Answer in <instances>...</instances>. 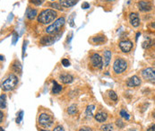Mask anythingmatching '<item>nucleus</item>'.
<instances>
[{
  "label": "nucleus",
  "instance_id": "a19ab883",
  "mask_svg": "<svg viewBox=\"0 0 155 131\" xmlns=\"http://www.w3.org/2000/svg\"><path fill=\"white\" fill-rule=\"evenodd\" d=\"M41 131H49V130H41Z\"/></svg>",
  "mask_w": 155,
  "mask_h": 131
},
{
  "label": "nucleus",
  "instance_id": "393cba45",
  "mask_svg": "<svg viewBox=\"0 0 155 131\" xmlns=\"http://www.w3.org/2000/svg\"><path fill=\"white\" fill-rule=\"evenodd\" d=\"M120 116L122 117V118H124V119H126L127 121H128L129 119H130V116H129V114L125 111V110H121L120 111Z\"/></svg>",
  "mask_w": 155,
  "mask_h": 131
},
{
  "label": "nucleus",
  "instance_id": "c756f323",
  "mask_svg": "<svg viewBox=\"0 0 155 131\" xmlns=\"http://www.w3.org/2000/svg\"><path fill=\"white\" fill-rule=\"evenodd\" d=\"M22 117H23V112H19V116L16 119V122L17 123H20L22 121Z\"/></svg>",
  "mask_w": 155,
  "mask_h": 131
},
{
  "label": "nucleus",
  "instance_id": "cd10ccee",
  "mask_svg": "<svg viewBox=\"0 0 155 131\" xmlns=\"http://www.w3.org/2000/svg\"><path fill=\"white\" fill-rule=\"evenodd\" d=\"M44 1H45V0H31V2L33 4L37 5V6L41 5V4L44 3Z\"/></svg>",
  "mask_w": 155,
  "mask_h": 131
},
{
  "label": "nucleus",
  "instance_id": "7ed1b4c3",
  "mask_svg": "<svg viewBox=\"0 0 155 131\" xmlns=\"http://www.w3.org/2000/svg\"><path fill=\"white\" fill-rule=\"evenodd\" d=\"M18 84V77L14 74H11L2 84V89L4 91L13 90Z\"/></svg>",
  "mask_w": 155,
  "mask_h": 131
},
{
  "label": "nucleus",
  "instance_id": "f8f14e48",
  "mask_svg": "<svg viewBox=\"0 0 155 131\" xmlns=\"http://www.w3.org/2000/svg\"><path fill=\"white\" fill-rule=\"evenodd\" d=\"M55 41H56L55 37L54 36H49V35L43 36L40 39V43L42 45H52Z\"/></svg>",
  "mask_w": 155,
  "mask_h": 131
},
{
  "label": "nucleus",
  "instance_id": "ea45409f",
  "mask_svg": "<svg viewBox=\"0 0 155 131\" xmlns=\"http://www.w3.org/2000/svg\"><path fill=\"white\" fill-rule=\"evenodd\" d=\"M0 131H4V130H3V129L1 128V129H0Z\"/></svg>",
  "mask_w": 155,
  "mask_h": 131
},
{
  "label": "nucleus",
  "instance_id": "e433bc0d",
  "mask_svg": "<svg viewBox=\"0 0 155 131\" xmlns=\"http://www.w3.org/2000/svg\"><path fill=\"white\" fill-rule=\"evenodd\" d=\"M152 26H153L154 28H155V22H154V23H153V24H152Z\"/></svg>",
  "mask_w": 155,
  "mask_h": 131
},
{
  "label": "nucleus",
  "instance_id": "bb28decb",
  "mask_svg": "<svg viewBox=\"0 0 155 131\" xmlns=\"http://www.w3.org/2000/svg\"><path fill=\"white\" fill-rule=\"evenodd\" d=\"M50 6L51 7H53V8H55V9H57V10H62V6H61V4L58 3H52L51 4H50Z\"/></svg>",
  "mask_w": 155,
  "mask_h": 131
},
{
  "label": "nucleus",
  "instance_id": "423d86ee",
  "mask_svg": "<svg viewBox=\"0 0 155 131\" xmlns=\"http://www.w3.org/2000/svg\"><path fill=\"white\" fill-rule=\"evenodd\" d=\"M142 76L149 81V82H152V83H154L155 84V68L153 67H148V68H145L142 71Z\"/></svg>",
  "mask_w": 155,
  "mask_h": 131
},
{
  "label": "nucleus",
  "instance_id": "4468645a",
  "mask_svg": "<svg viewBox=\"0 0 155 131\" xmlns=\"http://www.w3.org/2000/svg\"><path fill=\"white\" fill-rule=\"evenodd\" d=\"M94 119L98 121V122H105L108 119V114L104 112H98L95 116H94Z\"/></svg>",
  "mask_w": 155,
  "mask_h": 131
},
{
  "label": "nucleus",
  "instance_id": "72a5a7b5",
  "mask_svg": "<svg viewBox=\"0 0 155 131\" xmlns=\"http://www.w3.org/2000/svg\"><path fill=\"white\" fill-rule=\"evenodd\" d=\"M79 131H92V130H91V129H90V128H88V127H83V128L80 129Z\"/></svg>",
  "mask_w": 155,
  "mask_h": 131
},
{
  "label": "nucleus",
  "instance_id": "5701e85b",
  "mask_svg": "<svg viewBox=\"0 0 155 131\" xmlns=\"http://www.w3.org/2000/svg\"><path fill=\"white\" fill-rule=\"evenodd\" d=\"M5 105H6V102H5V94H1L0 96V107L1 109H4L5 108Z\"/></svg>",
  "mask_w": 155,
  "mask_h": 131
},
{
  "label": "nucleus",
  "instance_id": "f3484780",
  "mask_svg": "<svg viewBox=\"0 0 155 131\" xmlns=\"http://www.w3.org/2000/svg\"><path fill=\"white\" fill-rule=\"evenodd\" d=\"M110 59H111V51L106 50V51L104 52V66H105L106 67L109 65Z\"/></svg>",
  "mask_w": 155,
  "mask_h": 131
},
{
  "label": "nucleus",
  "instance_id": "aec40b11",
  "mask_svg": "<svg viewBox=\"0 0 155 131\" xmlns=\"http://www.w3.org/2000/svg\"><path fill=\"white\" fill-rule=\"evenodd\" d=\"M94 109H95V106L94 105H89L85 111V113H86V116L88 118H91L93 116V112H94Z\"/></svg>",
  "mask_w": 155,
  "mask_h": 131
},
{
  "label": "nucleus",
  "instance_id": "c85d7f7f",
  "mask_svg": "<svg viewBox=\"0 0 155 131\" xmlns=\"http://www.w3.org/2000/svg\"><path fill=\"white\" fill-rule=\"evenodd\" d=\"M62 65L64 66V67H69L70 66V62H69V60L68 59H67V58H63L62 59Z\"/></svg>",
  "mask_w": 155,
  "mask_h": 131
},
{
  "label": "nucleus",
  "instance_id": "b1692460",
  "mask_svg": "<svg viewBox=\"0 0 155 131\" xmlns=\"http://www.w3.org/2000/svg\"><path fill=\"white\" fill-rule=\"evenodd\" d=\"M67 112H68V113H69V114L74 115V114H76V113L77 112V107H76L75 104H73V105H71V106L68 108Z\"/></svg>",
  "mask_w": 155,
  "mask_h": 131
},
{
  "label": "nucleus",
  "instance_id": "dca6fc26",
  "mask_svg": "<svg viewBox=\"0 0 155 131\" xmlns=\"http://www.w3.org/2000/svg\"><path fill=\"white\" fill-rule=\"evenodd\" d=\"M91 41L94 43V44H97V45H100L102 43H104L106 41V37L104 35H98V36H95L91 39Z\"/></svg>",
  "mask_w": 155,
  "mask_h": 131
},
{
  "label": "nucleus",
  "instance_id": "58836bf2",
  "mask_svg": "<svg viewBox=\"0 0 155 131\" xmlns=\"http://www.w3.org/2000/svg\"><path fill=\"white\" fill-rule=\"evenodd\" d=\"M153 115H154V119H155V112H154V114H153Z\"/></svg>",
  "mask_w": 155,
  "mask_h": 131
},
{
  "label": "nucleus",
  "instance_id": "a211bd4d",
  "mask_svg": "<svg viewBox=\"0 0 155 131\" xmlns=\"http://www.w3.org/2000/svg\"><path fill=\"white\" fill-rule=\"evenodd\" d=\"M62 91V86L58 84L57 81L53 80V88H52V93L54 94H58Z\"/></svg>",
  "mask_w": 155,
  "mask_h": 131
},
{
  "label": "nucleus",
  "instance_id": "1a4fd4ad",
  "mask_svg": "<svg viewBox=\"0 0 155 131\" xmlns=\"http://www.w3.org/2000/svg\"><path fill=\"white\" fill-rule=\"evenodd\" d=\"M138 8L142 12H149L153 9V5L149 1H140L137 4Z\"/></svg>",
  "mask_w": 155,
  "mask_h": 131
},
{
  "label": "nucleus",
  "instance_id": "412c9836",
  "mask_svg": "<svg viewBox=\"0 0 155 131\" xmlns=\"http://www.w3.org/2000/svg\"><path fill=\"white\" fill-rule=\"evenodd\" d=\"M12 68L16 73H21L22 72V66H21L20 62H18V61H14L13 62V64L12 66Z\"/></svg>",
  "mask_w": 155,
  "mask_h": 131
},
{
  "label": "nucleus",
  "instance_id": "a878e982",
  "mask_svg": "<svg viewBox=\"0 0 155 131\" xmlns=\"http://www.w3.org/2000/svg\"><path fill=\"white\" fill-rule=\"evenodd\" d=\"M109 96L113 101H117L118 100V95L116 94V93L114 91H109Z\"/></svg>",
  "mask_w": 155,
  "mask_h": 131
},
{
  "label": "nucleus",
  "instance_id": "6ab92c4d",
  "mask_svg": "<svg viewBox=\"0 0 155 131\" xmlns=\"http://www.w3.org/2000/svg\"><path fill=\"white\" fill-rule=\"evenodd\" d=\"M38 15V11L36 9H28L27 10V17L29 20H33Z\"/></svg>",
  "mask_w": 155,
  "mask_h": 131
},
{
  "label": "nucleus",
  "instance_id": "2f4dec72",
  "mask_svg": "<svg viewBox=\"0 0 155 131\" xmlns=\"http://www.w3.org/2000/svg\"><path fill=\"white\" fill-rule=\"evenodd\" d=\"M90 7V4H89V3H87V2H84V3H82V8H83V9H88Z\"/></svg>",
  "mask_w": 155,
  "mask_h": 131
},
{
  "label": "nucleus",
  "instance_id": "0eeeda50",
  "mask_svg": "<svg viewBox=\"0 0 155 131\" xmlns=\"http://www.w3.org/2000/svg\"><path fill=\"white\" fill-rule=\"evenodd\" d=\"M91 64L93 67L101 69L103 67V62H102L101 57L97 53H93L91 57Z\"/></svg>",
  "mask_w": 155,
  "mask_h": 131
},
{
  "label": "nucleus",
  "instance_id": "7c9ffc66",
  "mask_svg": "<svg viewBox=\"0 0 155 131\" xmlns=\"http://www.w3.org/2000/svg\"><path fill=\"white\" fill-rule=\"evenodd\" d=\"M116 124H117V126L119 127V128H123V127H124V123H123L120 120H118V121H116Z\"/></svg>",
  "mask_w": 155,
  "mask_h": 131
},
{
  "label": "nucleus",
  "instance_id": "f03ea898",
  "mask_svg": "<svg viewBox=\"0 0 155 131\" xmlns=\"http://www.w3.org/2000/svg\"><path fill=\"white\" fill-rule=\"evenodd\" d=\"M65 22H66L65 17H60V18L57 19V20L54 22L53 24H51V25H49V27H47L46 32H47L48 34H54V35L57 34L58 32H59L61 27L65 24Z\"/></svg>",
  "mask_w": 155,
  "mask_h": 131
},
{
  "label": "nucleus",
  "instance_id": "9d476101",
  "mask_svg": "<svg viewBox=\"0 0 155 131\" xmlns=\"http://www.w3.org/2000/svg\"><path fill=\"white\" fill-rule=\"evenodd\" d=\"M129 21L131 25L134 27H138L140 25V18L136 13H131L129 14Z\"/></svg>",
  "mask_w": 155,
  "mask_h": 131
},
{
  "label": "nucleus",
  "instance_id": "6e6552de",
  "mask_svg": "<svg viewBox=\"0 0 155 131\" xmlns=\"http://www.w3.org/2000/svg\"><path fill=\"white\" fill-rule=\"evenodd\" d=\"M119 48L124 53H128L129 51H131V49L133 48V43L128 40H122L119 42Z\"/></svg>",
  "mask_w": 155,
  "mask_h": 131
},
{
  "label": "nucleus",
  "instance_id": "9b49d317",
  "mask_svg": "<svg viewBox=\"0 0 155 131\" xmlns=\"http://www.w3.org/2000/svg\"><path fill=\"white\" fill-rule=\"evenodd\" d=\"M141 85V80L138 76H132L131 78L128 79V81L127 82V85L128 87H136V86H139Z\"/></svg>",
  "mask_w": 155,
  "mask_h": 131
},
{
  "label": "nucleus",
  "instance_id": "4c0bfd02",
  "mask_svg": "<svg viewBox=\"0 0 155 131\" xmlns=\"http://www.w3.org/2000/svg\"><path fill=\"white\" fill-rule=\"evenodd\" d=\"M128 131H136V130H129Z\"/></svg>",
  "mask_w": 155,
  "mask_h": 131
},
{
  "label": "nucleus",
  "instance_id": "2eb2a0df",
  "mask_svg": "<svg viewBox=\"0 0 155 131\" xmlns=\"http://www.w3.org/2000/svg\"><path fill=\"white\" fill-rule=\"evenodd\" d=\"M77 2L78 0H59V4H61V6L66 8L74 6Z\"/></svg>",
  "mask_w": 155,
  "mask_h": 131
},
{
  "label": "nucleus",
  "instance_id": "c9c22d12",
  "mask_svg": "<svg viewBox=\"0 0 155 131\" xmlns=\"http://www.w3.org/2000/svg\"><path fill=\"white\" fill-rule=\"evenodd\" d=\"M0 116H1V117H0V121H1V122H2V121H3V116H4V114H3L2 112H0Z\"/></svg>",
  "mask_w": 155,
  "mask_h": 131
},
{
  "label": "nucleus",
  "instance_id": "ddd939ff",
  "mask_svg": "<svg viewBox=\"0 0 155 131\" xmlns=\"http://www.w3.org/2000/svg\"><path fill=\"white\" fill-rule=\"evenodd\" d=\"M59 79L63 84L67 85V84H71L73 82L74 77L69 74H61L60 76H59Z\"/></svg>",
  "mask_w": 155,
  "mask_h": 131
},
{
  "label": "nucleus",
  "instance_id": "4be33fe9",
  "mask_svg": "<svg viewBox=\"0 0 155 131\" xmlns=\"http://www.w3.org/2000/svg\"><path fill=\"white\" fill-rule=\"evenodd\" d=\"M101 131H113V126L112 124H104L100 127Z\"/></svg>",
  "mask_w": 155,
  "mask_h": 131
},
{
  "label": "nucleus",
  "instance_id": "f257e3e1",
  "mask_svg": "<svg viewBox=\"0 0 155 131\" xmlns=\"http://www.w3.org/2000/svg\"><path fill=\"white\" fill-rule=\"evenodd\" d=\"M57 12L52 9H45L38 15V22L42 24H49L57 18Z\"/></svg>",
  "mask_w": 155,
  "mask_h": 131
},
{
  "label": "nucleus",
  "instance_id": "20e7f679",
  "mask_svg": "<svg viewBox=\"0 0 155 131\" xmlns=\"http://www.w3.org/2000/svg\"><path fill=\"white\" fill-rule=\"evenodd\" d=\"M127 68V62L124 58H118L114 61L113 70L116 74H121L124 71H126Z\"/></svg>",
  "mask_w": 155,
  "mask_h": 131
},
{
  "label": "nucleus",
  "instance_id": "f704fd0d",
  "mask_svg": "<svg viewBox=\"0 0 155 131\" xmlns=\"http://www.w3.org/2000/svg\"><path fill=\"white\" fill-rule=\"evenodd\" d=\"M147 131H155V124H154L153 126H151V127L147 130Z\"/></svg>",
  "mask_w": 155,
  "mask_h": 131
},
{
  "label": "nucleus",
  "instance_id": "473e14b6",
  "mask_svg": "<svg viewBox=\"0 0 155 131\" xmlns=\"http://www.w3.org/2000/svg\"><path fill=\"white\" fill-rule=\"evenodd\" d=\"M53 131H65V130H64V128H63L62 126H57V127L54 129V130Z\"/></svg>",
  "mask_w": 155,
  "mask_h": 131
},
{
  "label": "nucleus",
  "instance_id": "39448f33",
  "mask_svg": "<svg viewBox=\"0 0 155 131\" xmlns=\"http://www.w3.org/2000/svg\"><path fill=\"white\" fill-rule=\"evenodd\" d=\"M39 124L43 127V128H49L50 126H52L54 120L52 118V116L47 114V113H41L39 117Z\"/></svg>",
  "mask_w": 155,
  "mask_h": 131
},
{
  "label": "nucleus",
  "instance_id": "79ce46f5",
  "mask_svg": "<svg viewBox=\"0 0 155 131\" xmlns=\"http://www.w3.org/2000/svg\"><path fill=\"white\" fill-rule=\"evenodd\" d=\"M52 1H55V0H52Z\"/></svg>",
  "mask_w": 155,
  "mask_h": 131
}]
</instances>
